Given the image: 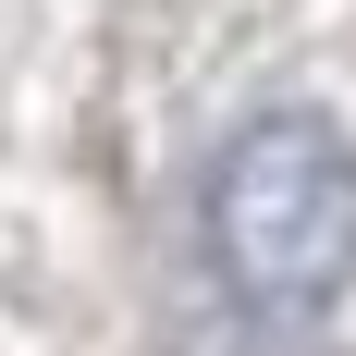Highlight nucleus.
<instances>
[{
    "label": "nucleus",
    "mask_w": 356,
    "mask_h": 356,
    "mask_svg": "<svg viewBox=\"0 0 356 356\" xmlns=\"http://www.w3.org/2000/svg\"><path fill=\"white\" fill-rule=\"evenodd\" d=\"M209 258L258 320H332L356 295V147L320 111H258L209 160Z\"/></svg>",
    "instance_id": "1"
}]
</instances>
